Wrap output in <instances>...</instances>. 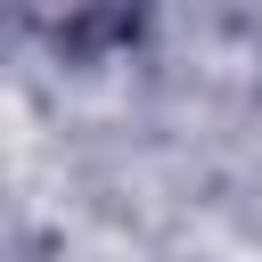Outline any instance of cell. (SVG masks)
<instances>
[{"instance_id": "cell-1", "label": "cell", "mask_w": 262, "mask_h": 262, "mask_svg": "<svg viewBox=\"0 0 262 262\" xmlns=\"http://www.w3.org/2000/svg\"><path fill=\"white\" fill-rule=\"evenodd\" d=\"M8 8L57 49H106L131 33V0H8Z\"/></svg>"}]
</instances>
